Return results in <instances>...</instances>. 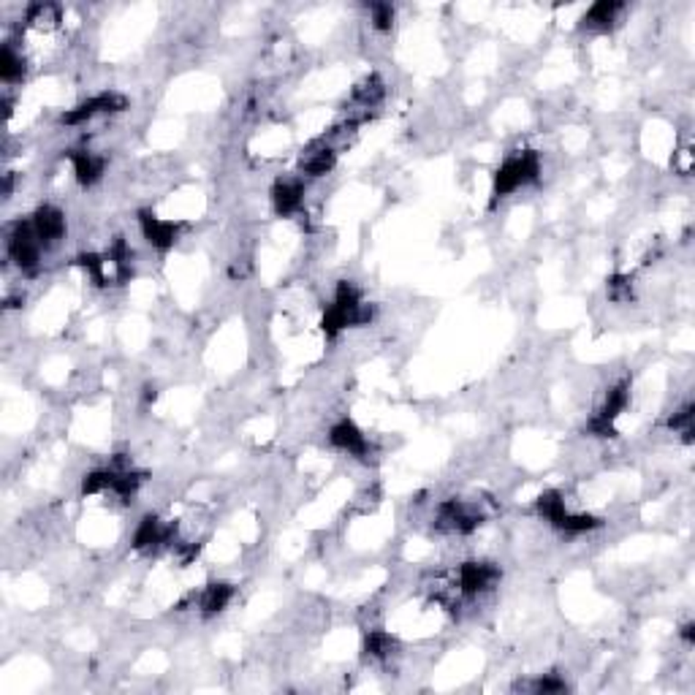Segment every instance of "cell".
<instances>
[{
	"mask_svg": "<svg viewBox=\"0 0 695 695\" xmlns=\"http://www.w3.org/2000/svg\"><path fill=\"white\" fill-rule=\"evenodd\" d=\"M541 174V158L536 150H521L513 152L503 160V166L495 174V183H492V204H497L500 199L511 196L513 191L525 188L530 183L538 180Z\"/></svg>",
	"mask_w": 695,
	"mask_h": 695,
	"instance_id": "cell-1",
	"label": "cell"
},
{
	"mask_svg": "<svg viewBox=\"0 0 695 695\" xmlns=\"http://www.w3.org/2000/svg\"><path fill=\"white\" fill-rule=\"evenodd\" d=\"M372 318V310L362 302V294L351 282H339L334 302L326 307L323 315V331L326 337H337L348 326H362Z\"/></svg>",
	"mask_w": 695,
	"mask_h": 695,
	"instance_id": "cell-2",
	"label": "cell"
},
{
	"mask_svg": "<svg viewBox=\"0 0 695 695\" xmlns=\"http://www.w3.org/2000/svg\"><path fill=\"white\" fill-rule=\"evenodd\" d=\"M484 513L462 500H446L437 505L435 527L443 533H456V536H470L481 527Z\"/></svg>",
	"mask_w": 695,
	"mask_h": 695,
	"instance_id": "cell-3",
	"label": "cell"
},
{
	"mask_svg": "<svg viewBox=\"0 0 695 695\" xmlns=\"http://www.w3.org/2000/svg\"><path fill=\"white\" fill-rule=\"evenodd\" d=\"M500 582V568L492 562H465L454 576V593L476 598L487 590H492Z\"/></svg>",
	"mask_w": 695,
	"mask_h": 695,
	"instance_id": "cell-4",
	"label": "cell"
},
{
	"mask_svg": "<svg viewBox=\"0 0 695 695\" xmlns=\"http://www.w3.org/2000/svg\"><path fill=\"white\" fill-rule=\"evenodd\" d=\"M9 256L22 272H36L41 261V240L30 220H20L9 234Z\"/></svg>",
	"mask_w": 695,
	"mask_h": 695,
	"instance_id": "cell-5",
	"label": "cell"
},
{
	"mask_svg": "<svg viewBox=\"0 0 695 695\" xmlns=\"http://www.w3.org/2000/svg\"><path fill=\"white\" fill-rule=\"evenodd\" d=\"M627 402H630V380H619V383L606 394L603 408L590 419L587 429H590L593 435H598V437H611V435H614V421H617V416L627 408Z\"/></svg>",
	"mask_w": 695,
	"mask_h": 695,
	"instance_id": "cell-6",
	"label": "cell"
},
{
	"mask_svg": "<svg viewBox=\"0 0 695 695\" xmlns=\"http://www.w3.org/2000/svg\"><path fill=\"white\" fill-rule=\"evenodd\" d=\"M128 106V101L118 93H101V95H93L87 98L85 103L69 109L63 114V126H82L93 118H98V114H111V111H123Z\"/></svg>",
	"mask_w": 695,
	"mask_h": 695,
	"instance_id": "cell-7",
	"label": "cell"
},
{
	"mask_svg": "<svg viewBox=\"0 0 695 695\" xmlns=\"http://www.w3.org/2000/svg\"><path fill=\"white\" fill-rule=\"evenodd\" d=\"M329 440H331L334 448H339V451H345V454H351V456H356V459H367V456L372 454V446H370L367 435H364L354 421H348V419H342L339 424L331 427Z\"/></svg>",
	"mask_w": 695,
	"mask_h": 695,
	"instance_id": "cell-8",
	"label": "cell"
},
{
	"mask_svg": "<svg viewBox=\"0 0 695 695\" xmlns=\"http://www.w3.org/2000/svg\"><path fill=\"white\" fill-rule=\"evenodd\" d=\"M171 538H174V527L163 525L158 516H144L142 525L134 533V546L139 552H155V549L171 544Z\"/></svg>",
	"mask_w": 695,
	"mask_h": 695,
	"instance_id": "cell-9",
	"label": "cell"
},
{
	"mask_svg": "<svg viewBox=\"0 0 695 695\" xmlns=\"http://www.w3.org/2000/svg\"><path fill=\"white\" fill-rule=\"evenodd\" d=\"M139 225H142L144 240H147L152 248H158V250H168L174 242H177V234H180L177 223L160 220V217H155V215H150V212H142V215H139Z\"/></svg>",
	"mask_w": 695,
	"mask_h": 695,
	"instance_id": "cell-10",
	"label": "cell"
},
{
	"mask_svg": "<svg viewBox=\"0 0 695 695\" xmlns=\"http://www.w3.org/2000/svg\"><path fill=\"white\" fill-rule=\"evenodd\" d=\"M30 223L36 228L41 245H54L57 240H63V234H66V215L57 207H38Z\"/></svg>",
	"mask_w": 695,
	"mask_h": 695,
	"instance_id": "cell-11",
	"label": "cell"
},
{
	"mask_svg": "<svg viewBox=\"0 0 695 695\" xmlns=\"http://www.w3.org/2000/svg\"><path fill=\"white\" fill-rule=\"evenodd\" d=\"M274 212L277 215H294L305 204V185L302 180H280L272 191Z\"/></svg>",
	"mask_w": 695,
	"mask_h": 695,
	"instance_id": "cell-12",
	"label": "cell"
},
{
	"mask_svg": "<svg viewBox=\"0 0 695 695\" xmlns=\"http://www.w3.org/2000/svg\"><path fill=\"white\" fill-rule=\"evenodd\" d=\"M69 158H71V166H74L77 180H79L82 185H93V183L101 180L103 166H106L103 158H98V155L90 152V150H71Z\"/></svg>",
	"mask_w": 695,
	"mask_h": 695,
	"instance_id": "cell-13",
	"label": "cell"
},
{
	"mask_svg": "<svg viewBox=\"0 0 695 695\" xmlns=\"http://www.w3.org/2000/svg\"><path fill=\"white\" fill-rule=\"evenodd\" d=\"M334 160H337V152L326 144H318V147L305 152L302 171L310 174V177H323V174H329L334 168Z\"/></svg>",
	"mask_w": 695,
	"mask_h": 695,
	"instance_id": "cell-14",
	"label": "cell"
},
{
	"mask_svg": "<svg viewBox=\"0 0 695 695\" xmlns=\"http://www.w3.org/2000/svg\"><path fill=\"white\" fill-rule=\"evenodd\" d=\"M622 4H614V0H601L595 4L587 14H585V28L590 30H609L617 22V14L622 12Z\"/></svg>",
	"mask_w": 695,
	"mask_h": 695,
	"instance_id": "cell-15",
	"label": "cell"
},
{
	"mask_svg": "<svg viewBox=\"0 0 695 695\" xmlns=\"http://www.w3.org/2000/svg\"><path fill=\"white\" fill-rule=\"evenodd\" d=\"M231 598H234V587H231V585H209L199 595V609L204 614H217V611H223L231 603Z\"/></svg>",
	"mask_w": 695,
	"mask_h": 695,
	"instance_id": "cell-16",
	"label": "cell"
},
{
	"mask_svg": "<svg viewBox=\"0 0 695 695\" xmlns=\"http://www.w3.org/2000/svg\"><path fill=\"white\" fill-rule=\"evenodd\" d=\"M364 652L372 660H388L397 652V639L391 633H386V630H372L367 635V642H364Z\"/></svg>",
	"mask_w": 695,
	"mask_h": 695,
	"instance_id": "cell-17",
	"label": "cell"
},
{
	"mask_svg": "<svg viewBox=\"0 0 695 695\" xmlns=\"http://www.w3.org/2000/svg\"><path fill=\"white\" fill-rule=\"evenodd\" d=\"M25 66H22V57L14 52L12 44L4 46V52H0V77H4V82H17L22 77Z\"/></svg>",
	"mask_w": 695,
	"mask_h": 695,
	"instance_id": "cell-18",
	"label": "cell"
},
{
	"mask_svg": "<svg viewBox=\"0 0 695 695\" xmlns=\"http://www.w3.org/2000/svg\"><path fill=\"white\" fill-rule=\"evenodd\" d=\"M668 424H671L674 432H679V435L690 443V440H692V405H684L682 411H676Z\"/></svg>",
	"mask_w": 695,
	"mask_h": 695,
	"instance_id": "cell-19",
	"label": "cell"
},
{
	"mask_svg": "<svg viewBox=\"0 0 695 695\" xmlns=\"http://www.w3.org/2000/svg\"><path fill=\"white\" fill-rule=\"evenodd\" d=\"M370 12H372V25L378 30H391V25H394V6L391 4H372Z\"/></svg>",
	"mask_w": 695,
	"mask_h": 695,
	"instance_id": "cell-20",
	"label": "cell"
},
{
	"mask_svg": "<svg viewBox=\"0 0 695 695\" xmlns=\"http://www.w3.org/2000/svg\"><path fill=\"white\" fill-rule=\"evenodd\" d=\"M609 297L614 299V302H625V299H630L633 297V291H630V282H627V277H611L609 280Z\"/></svg>",
	"mask_w": 695,
	"mask_h": 695,
	"instance_id": "cell-21",
	"label": "cell"
},
{
	"mask_svg": "<svg viewBox=\"0 0 695 695\" xmlns=\"http://www.w3.org/2000/svg\"><path fill=\"white\" fill-rule=\"evenodd\" d=\"M533 690H536V692H562V690H568V684H565V679L544 676V679H538V682L533 684Z\"/></svg>",
	"mask_w": 695,
	"mask_h": 695,
	"instance_id": "cell-22",
	"label": "cell"
}]
</instances>
